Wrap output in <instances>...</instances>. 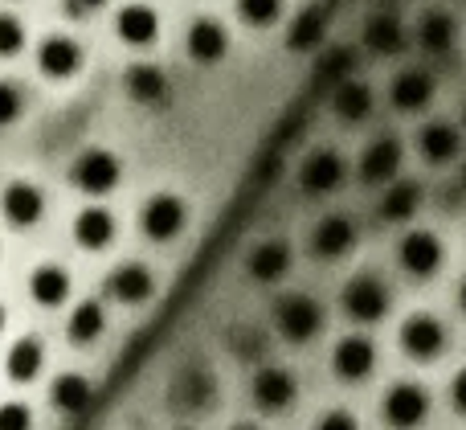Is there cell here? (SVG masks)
Instances as JSON below:
<instances>
[{
    "label": "cell",
    "mask_w": 466,
    "mask_h": 430,
    "mask_svg": "<svg viewBox=\"0 0 466 430\" xmlns=\"http://www.w3.org/2000/svg\"><path fill=\"white\" fill-rule=\"evenodd\" d=\"M274 328H279L290 344H307L323 328V308L311 295H299V292L282 295V300L274 303Z\"/></svg>",
    "instance_id": "obj_1"
},
{
    "label": "cell",
    "mask_w": 466,
    "mask_h": 430,
    "mask_svg": "<svg viewBox=\"0 0 466 430\" xmlns=\"http://www.w3.org/2000/svg\"><path fill=\"white\" fill-rule=\"evenodd\" d=\"M380 415L393 430H418L430 418V394L418 382H397L380 402Z\"/></svg>",
    "instance_id": "obj_2"
},
{
    "label": "cell",
    "mask_w": 466,
    "mask_h": 430,
    "mask_svg": "<svg viewBox=\"0 0 466 430\" xmlns=\"http://www.w3.org/2000/svg\"><path fill=\"white\" fill-rule=\"evenodd\" d=\"M344 312L356 324H377L389 312V287L377 275H356L344 283Z\"/></svg>",
    "instance_id": "obj_3"
},
{
    "label": "cell",
    "mask_w": 466,
    "mask_h": 430,
    "mask_svg": "<svg viewBox=\"0 0 466 430\" xmlns=\"http://www.w3.org/2000/svg\"><path fill=\"white\" fill-rule=\"evenodd\" d=\"M74 185L90 197L111 193V189L119 185V160H115L106 148H90V152H82L78 160H74Z\"/></svg>",
    "instance_id": "obj_4"
},
{
    "label": "cell",
    "mask_w": 466,
    "mask_h": 430,
    "mask_svg": "<svg viewBox=\"0 0 466 430\" xmlns=\"http://www.w3.org/2000/svg\"><path fill=\"white\" fill-rule=\"evenodd\" d=\"M401 349L410 353L413 361H434L438 353L446 349V328L438 324L434 316L418 312V316H410L401 324Z\"/></svg>",
    "instance_id": "obj_5"
},
{
    "label": "cell",
    "mask_w": 466,
    "mask_h": 430,
    "mask_svg": "<svg viewBox=\"0 0 466 430\" xmlns=\"http://www.w3.org/2000/svg\"><path fill=\"white\" fill-rule=\"evenodd\" d=\"M249 394H254V402L266 410V415H279V410H287L290 402H295L299 385H295V377H290L287 369L266 365V369H258V374H254Z\"/></svg>",
    "instance_id": "obj_6"
},
{
    "label": "cell",
    "mask_w": 466,
    "mask_h": 430,
    "mask_svg": "<svg viewBox=\"0 0 466 430\" xmlns=\"http://www.w3.org/2000/svg\"><path fill=\"white\" fill-rule=\"evenodd\" d=\"M185 226V201L172 193H156L152 201L144 205V234L152 242H168V238L180 234Z\"/></svg>",
    "instance_id": "obj_7"
},
{
    "label": "cell",
    "mask_w": 466,
    "mask_h": 430,
    "mask_svg": "<svg viewBox=\"0 0 466 430\" xmlns=\"http://www.w3.org/2000/svg\"><path fill=\"white\" fill-rule=\"evenodd\" d=\"M331 365L344 382H364V377L377 369V349H372L369 336H344L331 353Z\"/></svg>",
    "instance_id": "obj_8"
},
{
    "label": "cell",
    "mask_w": 466,
    "mask_h": 430,
    "mask_svg": "<svg viewBox=\"0 0 466 430\" xmlns=\"http://www.w3.org/2000/svg\"><path fill=\"white\" fill-rule=\"evenodd\" d=\"M397 254H401V267L418 279L434 275V271L442 267V242H438L434 234H426V230H410V234L401 238V251Z\"/></svg>",
    "instance_id": "obj_9"
},
{
    "label": "cell",
    "mask_w": 466,
    "mask_h": 430,
    "mask_svg": "<svg viewBox=\"0 0 466 430\" xmlns=\"http://www.w3.org/2000/svg\"><path fill=\"white\" fill-rule=\"evenodd\" d=\"M0 205H5V218L21 230L37 226L41 213H46V197H41V189L29 185V180H13V185L5 189V197H0Z\"/></svg>",
    "instance_id": "obj_10"
},
{
    "label": "cell",
    "mask_w": 466,
    "mask_h": 430,
    "mask_svg": "<svg viewBox=\"0 0 466 430\" xmlns=\"http://www.w3.org/2000/svg\"><path fill=\"white\" fill-rule=\"evenodd\" d=\"M152 292H156V279L144 262H123L106 279V295H115L119 303H144Z\"/></svg>",
    "instance_id": "obj_11"
},
{
    "label": "cell",
    "mask_w": 466,
    "mask_h": 430,
    "mask_svg": "<svg viewBox=\"0 0 466 430\" xmlns=\"http://www.w3.org/2000/svg\"><path fill=\"white\" fill-rule=\"evenodd\" d=\"M229 49V33L221 21H213V16H197L193 25H188V54L197 57V62H221Z\"/></svg>",
    "instance_id": "obj_12"
},
{
    "label": "cell",
    "mask_w": 466,
    "mask_h": 430,
    "mask_svg": "<svg viewBox=\"0 0 466 430\" xmlns=\"http://www.w3.org/2000/svg\"><path fill=\"white\" fill-rule=\"evenodd\" d=\"M339 180H344V160L336 152H311L299 169V185L307 193H331Z\"/></svg>",
    "instance_id": "obj_13"
},
{
    "label": "cell",
    "mask_w": 466,
    "mask_h": 430,
    "mask_svg": "<svg viewBox=\"0 0 466 430\" xmlns=\"http://www.w3.org/2000/svg\"><path fill=\"white\" fill-rule=\"evenodd\" d=\"M49 402H54L62 415H86L90 402H95V385L86 382L82 374H62L54 377V385H49Z\"/></svg>",
    "instance_id": "obj_14"
},
{
    "label": "cell",
    "mask_w": 466,
    "mask_h": 430,
    "mask_svg": "<svg viewBox=\"0 0 466 430\" xmlns=\"http://www.w3.org/2000/svg\"><path fill=\"white\" fill-rule=\"evenodd\" d=\"M37 66L49 74V78H70V74L82 66V49H78V41L62 37V33H57V37H46V41H41Z\"/></svg>",
    "instance_id": "obj_15"
},
{
    "label": "cell",
    "mask_w": 466,
    "mask_h": 430,
    "mask_svg": "<svg viewBox=\"0 0 466 430\" xmlns=\"http://www.w3.org/2000/svg\"><path fill=\"white\" fill-rule=\"evenodd\" d=\"M389 98H393L397 111H421V107L434 98V78H430L426 70H405L393 78Z\"/></svg>",
    "instance_id": "obj_16"
},
{
    "label": "cell",
    "mask_w": 466,
    "mask_h": 430,
    "mask_svg": "<svg viewBox=\"0 0 466 430\" xmlns=\"http://www.w3.org/2000/svg\"><path fill=\"white\" fill-rule=\"evenodd\" d=\"M397 169H401V144H397L393 136L377 139V144L364 148V156H360V177L364 180H372V185H380V180H393Z\"/></svg>",
    "instance_id": "obj_17"
},
{
    "label": "cell",
    "mask_w": 466,
    "mask_h": 430,
    "mask_svg": "<svg viewBox=\"0 0 466 430\" xmlns=\"http://www.w3.org/2000/svg\"><path fill=\"white\" fill-rule=\"evenodd\" d=\"M115 29L127 46H152L160 37V16L152 13L147 5H127L119 16H115Z\"/></svg>",
    "instance_id": "obj_18"
},
{
    "label": "cell",
    "mask_w": 466,
    "mask_h": 430,
    "mask_svg": "<svg viewBox=\"0 0 466 430\" xmlns=\"http://www.w3.org/2000/svg\"><path fill=\"white\" fill-rule=\"evenodd\" d=\"M352 242H356V230L348 218H323L311 234V251L319 259H339V254L352 251Z\"/></svg>",
    "instance_id": "obj_19"
},
{
    "label": "cell",
    "mask_w": 466,
    "mask_h": 430,
    "mask_svg": "<svg viewBox=\"0 0 466 430\" xmlns=\"http://www.w3.org/2000/svg\"><path fill=\"white\" fill-rule=\"evenodd\" d=\"M74 238H78L82 251H103L115 238V218L103 205H90V210H82L78 221H74Z\"/></svg>",
    "instance_id": "obj_20"
},
{
    "label": "cell",
    "mask_w": 466,
    "mask_h": 430,
    "mask_svg": "<svg viewBox=\"0 0 466 430\" xmlns=\"http://www.w3.org/2000/svg\"><path fill=\"white\" fill-rule=\"evenodd\" d=\"M459 144H462V136L451 128V123H426V128H421V139H418L421 156H426L430 164L454 160V156H459Z\"/></svg>",
    "instance_id": "obj_21"
},
{
    "label": "cell",
    "mask_w": 466,
    "mask_h": 430,
    "mask_svg": "<svg viewBox=\"0 0 466 430\" xmlns=\"http://www.w3.org/2000/svg\"><path fill=\"white\" fill-rule=\"evenodd\" d=\"M127 90H131L136 103H164V95H168V78H164L160 66L136 62L127 70Z\"/></svg>",
    "instance_id": "obj_22"
},
{
    "label": "cell",
    "mask_w": 466,
    "mask_h": 430,
    "mask_svg": "<svg viewBox=\"0 0 466 430\" xmlns=\"http://www.w3.org/2000/svg\"><path fill=\"white\" fill-rule=\"evenodd\" d=\"M290 267V246L287 242H262L249 251V275L262 279V283H274L282 279Z\"/></svg>",
    "instance_id": "obj_23"
},
{
    "label": "cell",
    "mask_w": 466,
    "mask_h": 430,
    "mask_svg": "<svg viewBox=\"0 0 466 430\" xmlns=\"http://www.w3.org/2000/svg\"><path fill=\"white\" fill-rule=\"evenodd\" d=\"M29 292L41 308H57V303H66V295H70V275H66L62 267H54V262L37 267L29 279Z\"/></svg>",
    "instance_id": "obj_24"
},
{
    "label": "cell",
    "mask_w": 466,
    "mask_h": 430,
    "mask_svg": "<svg viewBox=\"0 0 466 430\" xmlns=\"http://www.w3.org/2000/svg\"><path fill=\"white\" fill-rule=\"evenodd\" d=\"M41 361H46V349H41L37 336H21L8 349V377L13 382H33L41 374Z\"/></svg>",
    "instance_id": "obj_25"
},
{
    "label": "cell",
    "mask_w": 466,
    "mask_h": 430,
    "mask_svg": "<svg viewBox=\"0 0 466 430\" xmlns=\"http://www.w3.org/2000/svg\"><path fill=\"white\" fill-rule=\"evenodd\" d=\"M454 33H459V25H454L451 13H426L418 25V41L426 49H434V54H446L454 46Z\"/></svg>",
    "instance_id": "obj_26"
},
{
    "label": "cell",
    "mask_w": 466,
    "mask_h": 430,
    "mask_svg": "<svg viewBox=\"0 0 466 430\" xmlns=\"http://www.w3.org/2000/svg\"><path fill=\"white\" fill-rule=\"evenodd\" d=\"M421 205V189L413 185V180H401V185H393L385 193V201H380V218L385 221H410L413 213H418Z\"/></svg>",
    "instance_id": "obj_27"
},
{
    "label": "cell",
    "mask_w": 466,
    "mask_h": 430,
    "mask_svg": "<svg viewBox=\"0 0 466 430\" xmlns=\"http://www.w3.org/2000/svg\"><path fill=\"white\" fill-rule=\"evenodd\" d=\"M103 328H106L103 303L86 300V303H78V308H74V316H70V341H74V344L98 341V336H103Z\"/></svg>",
    "instance_id": "obj_28"
},
{
    "label": "cell",
    "mask_w": 466,
    "mask_h": 430,
    "mask_svg": "<svg viewBox=\"0 0 466 430\" xmlns=\"http://www.w3.org/2000/svg\"><path fill=\"white\" fill-rule=\"evenodd\" d=\"M364 41H369L377 54H397L405 46V29L397 16H372L369 29H364Z\"/></svg>",
    "instance_id": "obj_29"
},
{
    "label": "cell",
    "mask_w": 466,
    "mask_h": 430,
    "mask_svg": "<svg viewBox=\"0 0 466 430\" xmlns=\"http://www.w3.org/2000/svg\"><path fill=\"white\" fill-rule=\"evenodd\" d=\"M336 111H339V119H352V123L364 119L372 111V90L364 82H344L336 90Z\"/></svg>",
    "instance_id": "obj_30"
},
{
    "label": "cell",
    "mask_w": 466,
    "mask_h": 430,
    "mask_svg": "<svg viewBox=\"0 0 466 430\" xmlns=\"http://www.w3.org/2000/svg\"><path fill=\"white\" fill-rule=\"evenodd\" d=\"M238 13H241V21L246 25H274L279 21V13H282V0H238Z\"/></svg>",
    "instance_id": "obj_31"
},
{
    "label": "cell",
    "mask_w": 466,
    "mask_h": 430,
    "mask_svg": "<svg viewBox=\"0 0 466 430\" xmlns=\"http://www.w3.org/2000/svg\"><path fill=\"white\" fill-rule=\"evenodd\" d=\"M25 46V25L13 13H0V54H16Z\"/></svg>",
    "instance_id": "obj_32"
},
{
    "label": "cell",
    "mask_w": 466,
    "mask_h": 430,
    "mask_svg": "<svg viewBox=\"0 0 466 430\" xmlns=\"http://www.w3.org/2000/svg\"><path fill=\"white\" fill-rule=\"evenodd\" d=\"M0 430H33V415L21 402H5L0 406Z\"/></svg>",
    "instance_id": "obj_33"
},
{
    "label": "cell",
    "mask_w": 466,
    "mask_h": 430,
    "mask_svg": "<svg viewBox=\"0 0 466 430\" xmlns=\"http://www.w3.org/2000/svg\"><path fill=\"white\" fill-rule=\"evenodd\" d=\"M21 107H25L21 90H16L13 82H0V128H8V123L21 115Z\"/></svg>",
    "instance_id": "obj_34"
},
{
    "label": "cell",
    "mask_w": 466,
    "mask_h": 430,
    "mask_svg": "<svg viewBox=\"0 0 466 430\" xmlns=\"http://www.w3.org/2000/svg\"><path fill=\"white\" fill-rule=\"evenodd\" d=\"M315 430H360V423H356L348 410H328V415L315 423Z\"/></svg>",
    "instance_id": "obj_35"
},
{
    "label": "cell",
    "mask_w": 466,
    "mask_h": 430,
    "mask_svg": "<svg viewBox=\"0 0 466 430\" xmlns=\"http://www.w3.org/2000/svg\"><path fill=\"white\" fill-rule=\"evenodd\" d=\"M451 402H454V410L466 418V369H459L454 374V382H451Z\"/></svg>",
    "instance_id": "obj_36"
},
{
    "label": "cell",
    "mask_w": 466,
    "mask_h": 430,
    "mask_svg": "<svg viewBox=\"0 0 466 430\" xmlns=\"http://www.w3.org/2000/svg\"><path fill=\"white\" fill-rule=\"evenodd\" d=\"M106 0H70V13H90V8H103Z\"/></svg>",
    "instance_id": "obj_37"
},
{
    "label": "cell",
    "mask_w": 466,
    "mask_h": 430,
    "mask_svg": "<svg viewBox=\"0 0 466 430\" xmlns=\"http://www.w3.org/2000/svg\"><path fill=\"white\" fill-rule=\"evenodd\" d=\"M233 430H258V426H249V423H238V426H233Z\"/></svg>",
    "instance_id": "obj_38"
},
{
    "label": "cell",
    "mask_w": 466,
    "mask_h": 430,
    "mask_svg": "<svg viewBox=\"0 0 466 430\" xmlns=\"http://www.w3.org/2000/svg\"><path fill=\"white\" fill-rule=\"evenodd\" d=\"M5 320H8V316H5V308H0V333H5Z\"/></svg>",
    "instance_id": "obj_39"
},
{
    "label": "cell",
    "mask_w": 466,
    "mask_h": 430,
    "mask_svg": "<svg viewBox=\"0 0 466 430\" xmlns=\"http://www.w3.org/2000/svg\"><path fill=\"white\" fill-rule=\"evenodd\" d=\"M462 312H466V283H462Z\"/></svg>",
    "instance_id": "obj_40"
},
{
    "label": "cell",
    "mask_w": 466,
    "mask_h": 430,
    "mask_svg": "<svg viewBox=\"0 0 466 430\" xmlns=\"http://www.w3.org/2000/svg\"><path fill=\"white\" fill-rule=\"evenodd\" d=\"M462 123H466V107H462Z\"/></svg>",
    "instance_id": "obj_41"
},
{
    "label": "cell",
    "mask_w": 466,
    "mask_h": 430,
    "mask_svg": "<svg viewBox=\"0 0 466 430\" xmlns=\"http://www.w3.org/2000/svg\"><path fill=\"white\" fill-rule=\"evenodd\" d=\"M462 185H466V172H462Z\"/></svg>",
    "instance_id": "obj_42"
},
{
    "label": "cell",
    "mask_w": 466,
    "mask_h": 430,
    "mask_svg": "<svg viewBox=\"0 0 466 430\" xmlns=\"http://www.w3.org/2000/svg\"><path fill=\"white\" fill-rule=\"evenodd\" d=\"M180 430H188V426H180Z\"/></svg>",
    "instance_id": "obj_43"
}]
</instances>
